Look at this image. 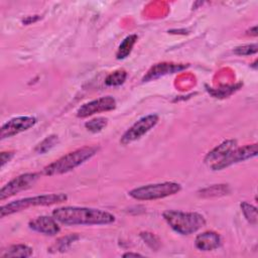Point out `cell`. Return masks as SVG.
<instances>
[{
	"mask_svg": "<svg viewBox=\"0 0 258 258\" xmlns=\"http://www.w3.org/2000/svg\"><path fill=\"white\" fill-rule=\"evenodd\" d=\"M158 120L159 117L156 114H149L140 118L122 135L120 143L127 145L140 139L158 123Z\"/></svg>",
	"mask_w": 258,
	"mask_h": 258,
	"instance_id": "obj_7",
	"label": "cell"
},
{
	"mask_svg": "<svg viewBox=\"0 0 258 258\" xmlns=\"http://www.w3.org/2000/svg\"><path fill=\"white\" fill-rule=\"evenodd\" d=\"M36 122V118L31 116H20L12 118L2 125L0 138L3 140L5 138H9L18 133L26 131L33 127Z\"/></svg>",
	"mask_w": 258,
	"mask_h": 258,
	"instance_id": "obj_10",
	"label": "cell"
},
{
	"mask_svg": "<svg viewBox=\"0 0 258 258\" xmlns=\"http://www.w3.org/2000/svg\"><path fill=\"white\" fill-rule=\"evenodd\" d=\"M52 217L60 224L74 225H108L115 221L109 212L84 207H61L52 211Z\"/></svg>",
	"mask_w": 258,
	"mask_h": 258,
	"instance_id": "obj_1",
	"label": "cell"
},
{
	"mask_svg": "<svg viewBox=\"0 0 258 258\" xmlns=\"http://www.w3.org/2000/svg\"><path fill=\"white\" fill-rule=\"evenodd\" d=\"M79 238L80 237L77 234H71V235L61 237L55 241V243L49 248V250H53L52 252H64L70 248L73 242L77 241Z\"/></svg>",
	"mask_w": 258,
	"mask_h": 258,
	"instance_id": "obj_17",
	"label": "cell"
},
{
	"mask_svg": "<svg viewBox=\"0 0 258 258\" xmlns=\"http://www.w3.org/2000/svg\"><path fill=\"white\" fill-rule=\"evenodd\" d=\"M28 227L35 232L53 236L60 231V228L57 224V221L52 217L48 216H39L29 221Z\"/></svg>",
	"mask_w": 258,
	"mask_h": 258,
	"instance_id": "obj_11",
	"label": "cell"
},
{
	"mask_svg": "<svg viewBox=\"0 0 258 258\" xmlns=\"http://www.w3.org/2000/svg\"><path fill=\"white\" fill-rule=\"evenodd\" d=\"M195 245L199 250L212 251L221 246V237L213 231H206L196 237Z\"/></svg>",
	"mask_w": 258,
	"mask_h": 258,
	"instance_id": "obj_13",
	"label": "cell"
},
{
	"mask_svg": "<svg viewBox=\"0 0 258 258\" xmlns=\"http://www.w3.org/2000/svg\"><path fill=\"white\" fill-rule=\"evenodd\" d=\"M237 141L230 139L222 142L221 144L217 145L215 148H213L210 152L207 153L205 157V162L206 163H211V165L215 162L220 161L223 159L232 149L236 148Z\"/></svg>",
	"mask_w": 258,
	"mask_h": 258,
	"instance_id": "obj_14",
	"label": "cell"
},
{
	"mask_svg": "<svg viewBox=\"0 0 258 258\" xmlns=\"http://www.w3.org/2000/svg\"><path fill=\"white\" fill-rule=\"evenodd\" d=\"M123 257H142L141 254L139 253H133V252H127L123 254Z\"/></svg>",
	"mask_w": 258,
	"mask_h": 258,
	"instance_id": "obj_28",
	"label": "cell"
},
{
	"mask_svg": "<svg viewBox=\"0 0 258 258\" xmlns=\"http://www.w3.org/2000/svg\"><path fill=\"white\" fill-rule=\"evenodd\" d=\"M140 237L150 248L157 249L159 247V239L154 234L149 232H142L140 233Z\"/></svg>",
	"mask_w": 258,
	"mask_h": 258,
	"instance_id": "obj_25",
	"label": "cell"
},
{
	"mask_svg": "<svg viewBox=\"0 0 258 258\" xmlns=\"http://www.w3.org/2000/svg\"><path fill=\"white\" fill-rule=\"evenodd\" d=\"M39 173L30 172L18 175L17 177L13 178L9 182H7L1 189H0V200L3 201L8 199L22 190H26L32 187L36 181L39 179Z\"/></svg>",
	"mask_w": 258,
	"mask_h": 258,
	"instance_id": "obj_8",
	"label": "cell"
},
{
	"mask_svg": "<svg viewBox=\"0 0 258 258\" xmlns=\"http://www.w3.org/2000/svg\"><path fill=\"white\" fill-rule=\"evenodd\" d=\"M127 78V73L125 70H117L109 74L105 79V84L110 87H116L122 85Z\"/></svg>",
	"mask_w": 258,
	"mask_h": 258,
	"instance_id": "obj_20",
	"label": "cell"
},
{
	"mask_svg": "<svg viewBox=\"0 0 258 258\" xmlns=\"http://www.w3.org/2000/svg\"><path fill=\"white\" fill-rule=\"evenodd\" d=\"M116 108V100L111 96L101 97L99 99L90 101L88 103L83 104L77 110V117L86 118L92 116L96 113L107 112L114 110Z\"/></svg>",
	"mask_w": 258,
	"mask_h": 258,
	"instance_id": "obj_9",
	"label": "cell"
},
{
	"mask_svg": "<svg viewBox=\"0 0 258 258\" xmlns=\"http://www.w3.org/2000/svg\"><path fill=\"white\" fill-rule=\"evenodd\" d=\"M257 44L256 43H251V44H244L240 45L234 48V53L237 55H250V54H255L257 52Z\"/></svg>",
	"mask_w": 258,
	"mask_h": 258,
	"instance_id": "obj_24",
	"label": "cell"
},
{
	"mask_svg": "<svg viewBox=\"0 0 258 258\" xmlns=\"http://www.w3.org/2000/svg\"><path fill=\"white\" fill-rule=\"evenodd\" d=\"M13 156H14V152H13V151H2L1 154H0L1 166L3 167V166L5 165V163H7L8 161H10Z\"/></svg>",
	"mask_w": 258,
	"mask_h": 258,
	"instance_id": "obj_26",
	"label": "cell"
},
{
	"mask_svg": "<svg viewBox=\"0 0 258 258\" xmlns=\"http://www.w3.org/2000/svg\"><path fill=\"white\" fill-rule=\"evenodd\" d=\"M39 19V16L38 15H34V16H27L25 19H23L22 20V22L23 23H25V24H30L31 22H35V21H37Z\"/></svg>",
	"mask_w": 258,
	"mask_h": 258,
	"instance_id": "obj_27",
	"label": "cell"
},
{
	"mask_svg": "<svg viewBox=\"0 0 258 258\" xmlns=\"http://www.w3.org/2000/svg\"><path fill=\"white\" fill-rule=\"evenodd\" d=\"M228 192H229V188L227 184H214L199 191L200 196L203 198L224 196V195H227Z\"/></svg>",
	"mask_w": 258,
	"mask_h": 258,
	"instance_id": "obj_18",
	"label": "cell"
},
{
	"mask_svg": "<svg viewBox=\"0 0 258 258\" xmlns=\"http://www.w3.org/2000/svg\"><path fill=\"white\" fill-rule=\"evenodd\" d=\"M138 39V36L136 34H130L126 36L123 41L120 43L117 52H116V57L118 59H124L126 58L132 51V48L134 44L136 43Z\"/></svg>",
	"mask_w": 258,
	"mask_h": 258,
	"instance_id": "obj_16",
	"label": "cell"
},
{
	"mask_svg": "<svg viewBox=\"0 0 258 258\" xmlns=\"http://www.w3.org/2000/svg\"><path fill=\"white\" fill-rule=\"evenodd\" d=\"M162 217L168 226L180 235H189L206 225V219L203 215L196 212H180V211H164Z\"/></svg>",
	"mask_w": 258,
	"mask_h": 258,
	"instance_id": "obj_3",
	"label": "cell"
},
{
	"mask_svg": "<svg viewBox=\"0 0 258 258\" xmlns=\"http://www.w3.org/2000/svg\"><path fill=\"white\" fill-rule=\"evenodd\" d=\"M241 87V84H238L237 86H227V87H224V88H220L218 90L216 89H207L208 92L213 95L215 98H225L229 95H231L232 93H234L236 90H238L239 88Z\"/></svg>",
	"mask_w": 258,
	"mask_h": 258,
	"instance_id": "obj_23",
	"label": "cell"
},
{
	"mask_svg": "<svg viewBox=\"0 0 258 258\" xmlns=\"http://www.w3.org/2000/svg\"><path fill=\"white\" fill-rule=\"evenodd\" d=\"M98 150L99 147L97 146H84L78 148L46 165L43 168L42 173L48 176L67 173L91 159Z\"/></svg>",
	"mask_w": 258,
	"mask_h": 258,
	"instance_id": "obj_2",
	"label": "cell"
},
{
	"mask_svg": "<svg viewBox=\"0 0 258 258\" xmlns=\"http://www.w3.org/2000/svg\"><path fill=\"white\" fill-rule=\"evenodd\" d=\"M241 210L242 213L244 215V217L246 218V220L252 224V225H256L257 221H258V216H257V208L254 207L251 204H248L247 202H242L241 205Z\"/></svg>",
	"mask_w": 258,
	"mask_h": 258,
	"instance_id": "obj_21",
	"label": "cell"
},
{
	"mask_svg": "<svg viewBox=\"0 0 258 258\" xmlns=\"http://www.w3.org/2000/svg\"><path fill=\"white\" fill-rule=\"evenodd\" d=\"M248 31H250V32H247V34L249 35H253V36H256L257 35V27H256V25L255 26H253L252 28H250Z\"/></svg>",
	"mask_w": 258,
	"mask_h": 258,
	"instance_id": "obj_29",
	"label": "cell"
},
{
	"mask_svg": "<svg viewBox=\"0 0 258 258\" xmlns=\"http://www.w3.org/2000/svg\"><path fill=\"white\" fill-rule=\"evenodd\" d=\"M32 254V249L24 244H16L9 246L6 250L1 252L0 257L8 258V257H29Z\"/></svg>",
	"mask_w": 258,
	"mask_h": 258,
	"instance_id": "obj_15",
	"label": "cell"
},
{
	"mask_svg": "<svg viewBox=\"0 0 258 258\" xmlns=\"http://www.w3.org/2000/svg\"><path fill=\"white\" fill-rule=\"evenodd\" d=\"M187 67H188V64H184V63L159 62V63H156V64L152 66L149 69V71L143 77L142 82H148V81H151V80H155L159 77L182 71V70L186 69Z\"/></svg>",
	"mask_w": 258,
	"mask_h": 258,
	"instance_id": "obj_12",
	"label": "cell"
},
{
	"mask_svg": "<svg viewBox=\"0 0 258 258\" xmlns=\"http://www.w3.org/2000/svg\"><path fill=\"white\" fill-rule=\"evenodd\" d=\"M180 189L181 185L179 183L173 181H165L135 187L128 194L131 198L138 201H152L175 195Z\"/></svg>",
	"mask_w": 258,
	"mask_h": 258,
	"instance_id": "obj_5",
	"label": "cell"
},
{
	"mask_svg": "<svg viewBox=\"0 0 258 258\" xmlns=\"http://www.w3.org/2000/svg\"><path fill=\"white\" fill-rule=\"evenodd\" d=\"M67 200H68V197L64 194H49V195H41V196H35L31 198L20 199L2 206L0 209V217L4 218L5 216H9L14 213L20 212L22 210H26L30 207L50 206V205L60 204L66 202Z\"/></svg>",
	"mask_w": 258,
	"mask_h": 258,
	"instance_id": "obj_4",
	"label": "cell"
},
{
	"mask_svg": "<svg viewBox=\"0 0 258 258\" xmlns=\"http://www.w3.org/2000/svg\"><path fill=\"white\" fill-rule=\"evenodd\" d=\"M107 125H108V119L105 117L94 118L85 123V127L92 133L101 132Z\"/></svg>",
	"mask_w": 258,
	"mask_h": 258,
	"instance_id": "obj_22",
	"label": "cell"
},
{
	"mask_svg": "<svg viewBox=\"0 0 258 258\" xmlns=\"http://www.w3.org/2000/svg\"><path fill=\"white\" fill-rule=\"evenodd\" d=\"M258 153V145L257 143L253 144H247L243 147H238L232 149L223 159H221L218 162H215L211 165V168L213 170H222L226 167H229L235 163H238L240 161H244L247 159H250L252 157H255Z\"/></svg>",
	"mask_w": 258,
	"mask_h": 258,
	"instance_id": "obj_6",
	"label": "cell"
},
{
	"mask_svg": "<svg viewBox=\"0 0 258 258\" xmlns=\"http://www.w3.org/2000/svg\"><path fill=\"white\" fill-rule=\"evenodd\" d=\"M57 143H58V137L54 134H51L45 137L41 142H39L34 148V151L38 154H43L49 151L51 148H53Z\"/></svg>",
	"mask_w": 258,
	"mask_h": 258,
	"instance_id": "obj_19",
	"label": "cell"
}]
</instances>
